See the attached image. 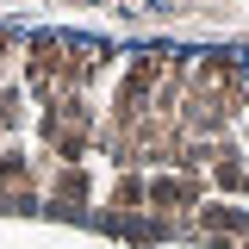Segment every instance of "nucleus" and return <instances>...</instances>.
<instances>
[{"label": "nucleus", "mask_w": 249, "mask_h": 249, "mask_svg": "<svg viewBox=\"0 0 249 249\" xmlns=\"http://www.w3.org/2000/svg\"><path fill=\"white\" fill-rule=\"evenodd\" d=\"M150 206H162V212H199V181L193 175H162V181H150Z\"/></svg>", "instance_id": "nucleus-1"}, {"label": "nucleus", "mask_w": 249, "mask_h": 249, "mask_svg": "<svg viewBox=\"0 0 249 249\" xmlns=\"http://www.w3.org/2000/svg\"><path fill=\"white\" fill-rule=\"evenodd\" d=\"M199 231H212V237H249V212L231 206V199H206L199 206Z\"/></svg>", "instance_id": "nucleus-2"}, {"label": "nucleus", "mask_w": 249, "mask_h": 249, "mask_svg": "<svg viewBox=\"0 0 249 249\" xmlns=\"http://www.w3.org/2000/svg\"><path fill=\"white\" fill-rule=\"evenodd\" d=\"M137 212V206H150V181H137V175H119L112 181V212Z\"/></svg>", "instance_id": "nucleus-3"}, {"label": "nucleus", "mask_w": 249, "mask_h": 249, "mask_svg": "<svg viewBox=\"0 0 249 249\" xmlns=\"http://www.w3.org/2000/svg\"><path fill=\"white\" fill-rule=\"evenodd\" d=\"M56 199H69V206L88 199V175H81V162H69V168L56 175Z\"/></svg>", "instance_id": "nucleus-4"}, {"label": "nucleus", "mask_w": 249, "mask_h": 249, "mask_svg": "<svg viewBox=\"0 0 249 249\" xmlns=\"http://www.w3.org/2000/svg\"><path fill=\"white\" fill-rule=\"evenodd\" d=\"M13 119H19V93H13V88H0V131H6Z\"/></svg>", "instance_id": "nucleus-5"}]
</instances>
